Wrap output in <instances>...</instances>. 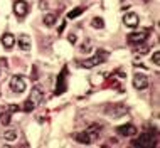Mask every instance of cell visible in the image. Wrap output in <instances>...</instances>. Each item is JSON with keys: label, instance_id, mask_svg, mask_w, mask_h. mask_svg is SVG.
<instances>
[{"label": "cell", "instance_id": "1", "mask_svg": "<svg viewBox=\"0 0 160 148\" xmlns=\"http://www.w3.org/2000/svg\"><path fill=\"white\" fill-rule=\"evenodd\" d=\"M10 88H12V91H15V93H24L25 91V81L20 76H14L10 79Z\"/></svg>", "mask_w": 160, "mask_h": 148}, {"label": "cell", "instance_id": "2", "mask_svg": "<svg viewBox=\"0 0 160 148\" xmlns=\"http://www.w3.org/2000/svg\"><path fill=\"white\" fill-rule=\"evenodd\" d=\"M148 77L145 76V74H137L135 77H133V86H135V89H147L148 88Z\"/></svg>", "mask_w": 160, "mask_h": 148}, {"label": "cell", "instance_id": "3", "mask_svg": "<svg viewBox=\"0 0 160 148\" xmlns=\"http://www.w3.org/2000/svg\"><path fill=\"white\" fill-rule=\"evenodd\" d=\"M105 57H106V54H105V52H99V54H98V56H94V57L83 61V64H81V66L86 67V69H89V67L96 66V64H99V62H103V59H105Z\"/></svg>", "mask_w": 160, "mask_h": 148}, {"label": "cell", "instance_id": "4", "mask_svg": "<svg viewBox=\"0 0 160 148\" xmlns=\"http://www.w3.org/2000/svg\"><path fill=\"white\" fill-rule=\"evenodd\" d=\"M27 10H29V5L24 2V0H17V2L14 3V12H15V15L24 17L25 14H27Z\"/></svg>", "mask_w": 160, "mask_h": 148}, {"label": "cell", "instance_id": "5", "mask_svg": "<svg viewBox=\"0 0 160 148\" xmlns=\"http://www.w3.org/2000/svg\"><path fill=\"white\" fill-rule=\"evenodd\" d=\"M138 15L137 14H133V12H128V14H125L123 17V24L127 25V27H137L138 25Z\"/></svg>", "mask_w": 160, "mask_h": 148}, {"label": "cell", "instance_id": "6", "mask_svg": "<svg viewBox=\"0 0 160 148\" xmlns=\"http://www.w3.org/2000/svg\"><path fill=\"white\" fill-rule=\"evenodd\" d=\"M133 145H135V146H140V148L150 146V145H152V136H150L148 133H143V135H140V136L137 138V141H133Z\"/></svg>", "mask_w": 160, "mask_h": 148}, {"label": "cell", "instance_id": "7", "mask_svg": "<svg viewBox=\"0 0 160 148\" xmlns=\"http://www.w3.org/2000/svg\"><path fill=\"white\" fill-rule=\"evenodd\" d=\"M147 37H148V32H147V30H142V32H133V34H130V36H128V41L140 44V42L147 41Z\"/></svg>", "mask_w": 160, "mask_h": 148}, {"label": "cell", "instance_id": "8", "mask_svg": "<svg viewBox=\"0 0 160 148\" xmlns=\"http://www.w3.org/2000/svg\"><path fill=\"white\" fill-rule=\"evenodd\" d=\"M118 133L123 135V136H133V135L137 133V128L133 125H123L118 128Z\"/></svg>", "mask_w": 160, "mask_h": 148}, {"label": "cell", "instance_id": "9", "mask_svg": "<svg viewBox=\"0 0 160 148\" xmlns=\"http://www.w3.org/2000/svg\"><path fill=\"white\" fill-rule=\"evenodd\" d=\"M2 44L5 49H12L15 44V37H14V34H3L2 36Z\"/></svg>", "mask_w": 160, "mask_h": 148}, {"label": "cell", "instance_id": "10", "mask_svg": "<svg viewBox=\"0 0 160 148\" xmlns=\"http://www.w3.org/2000/svg\"><path fill=\"white\" fill-rule=\"evenodd\" d=\"M17 42H19V47L22 51H29L31 49V37L29 36H19V39H17Z\"/></svg>", "mask_w": 160, "mask_h": 148}, {"label": "cell", "instance_id": "11", "mask_svg": "<svg viewBox=\"0 0 160 148\" xmlns=\"http://www.w3.org/2000/svg\"><path fill=\"white\" fill-rule=\"evenodd\" d=\"M29 99H31V101L37 106V104L42 101V91H41V88H32V91H31V98H29Z\"/></svg>", "mask_w": 160, "mask_h": 148}, {"label": "cell", "instance_id": "12", "mask_svg": "<svg viewBox=\"0 0 160 148\" xmlns=\"http://www.w3.org/2000/svg\"><path fill=\"white\" fill-rule=\"evenodd\" d=\"M76 140L79 143H84V145H89V143L93 141V136L88 131H83V133H78L76 135Z\"/></svg>", "mask_w": 160, "mask_h": 148}, {"label": "cell", "instance_id": "13", "mask_svg": "<svg viewBox=\"0 0 160 148\" xmlns=\"http://www.w3.org/2000/svg\"><path fill=\"white\" fill-rule=\"evenodd\" d=\"M3 138H5L7 141H15L17 131H15V130H7V131H3Z\"/></svg>", "mask_w": 160, "mask_h": 148}, {"label": "cell", "instance_id": "14", "mask_svg": "<svg viewBox=\"0 0 160 148\" xmlns=\"http://www.w3.org/2000/svg\"><path fill=\"white\" fill-rule=\"evenodd\" d=\"M83 12H84V7H76V8H72V10L68 14V19H76V17L81 15Z\"/></svg>", "mask_w": 160, "mask_h": 148}, {"label": "cell", "instance_id": "15", "mask_svg": "<svg viewBox=\"0 0 160 148\" xmlns=\"http://www.w3.org/2000/svg\"><path fill=\"white\" fill-rule=\"evenodd\" d=\"M54 22H56V15H54V14H47V15L44 17V24L47 25V27H52Z\"/></svg>", "mask_w": 160, "mask_h": 148}, {"label": "cell", "instance_id": "16", "mask_svg": "<svg viewBox=\"0 0 160 148\" xmlns=\"http://www.w3.org/2000/svg\"><path fill=\"white\" fill-rule=\"evenodd\" d=\"M86 131H88L89 135H91V136H93V140H94V138L98 136V133H99V125H91L88 130H86Z\"/></svg>", "mask_w": 160, "mask_h": 148}, {"label": "cell", "instance_id": "17", "mask_svg": "<svg viewBox=\"0 0 160 148\" xmlns=\"http://www.w3.org/2000/svg\"><path fill=\"white\" fill-rule=\"evenodd\" d=\"M91 24H93V27H94V29H103V27H105V22H103L101 17H94Z\"/></svg>", "mask_w": 160, "mask_h": 148}, {"label": "cell", "instance_id": "18", "mask_svg": "<svg viewBox=\"0 0 160 148\" xmlns=\"http://www.w3.org/2000/svg\"><path fill=\"white\" fill-rule=\"evenodd\" d=\"M34 108H36V104H34L31 99H27V101H25V104H24V110H25V111H32Z\"/></svg>", "mask_w": 160, "mask_h": 148}, {"label": "cell", "instance_id": "19", "mask_svg": "<svg viewBox=\"0 0 160 148\" xmlns=\"http://www.w3.org/2000/svg\"><path fill=\"white\" fill-rule=\"evenodd\" d=\"M152 62H153V64H157V66L160 64V54H158V52H153V56H152Z\"/></svg>", "mask_w": 160, "mask_h": 148}, {"label": "cell", "instance_id": "20", "mask_svg": "<svg viewBox=\"0 0 160 148\" xmlns=\"http://www.w3.org/2000/svg\"><path fill=\"white\" fill-rule=\"evenodd\" d=\"M2 123H3V125H8V123H10V115H8V113L2 115Z\"/></svg>", "mask_w": 160, "mask_h": 148}, {"label": "cell", "instance_id": "21", "mask_svg": "<svg viewBox=\"0 0 160 148\" xmlns=\"http://www.w3.org/2000/svg\"><path fill=\"white\" fill-rule=\"evenodd\" d=\"M10 111H19V106L17 104H10Z\"/></svg>", "mask_w": 160, "mask_h": 148}]
</instances>
